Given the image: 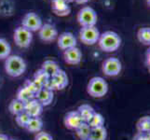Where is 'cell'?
I'll use <instances>...</instances> for the list:
<instances>
[{"label":"cell","instance_id":"1","mask_svg":"<svg viewBox=\"0 0 150 140\" xmlns=\"http://www.w3.org/2000/svg\"><path fill=\"white\" fill-rule=\"evenodd\" d=\"M98 45L103 51L105 53H113L116 51L121 45V38L116 32L113 31H105L100 35Z\"/></svg>","mask_w":150,"mask_h":140},{"label":"cell","instance_id":"2","mask_svg":"<svg viewBox=\"0 0 150 140\" xmlns=\"http://www.w3.org/2000/svg\"><path fill=\"white\" fill-rule=\"evenodd\" d=\"M5 70L10 77H20L26 70V63L19 55H9L5 61Z\"/></svg>","mask_w":150,"mask_h":140},{"label":"cell","instance_id":"3","mask_svg":"<svg viewBox=\"0 0 150 140\" xmlns=\"http://www.w3.org/2000/svg\"><path fill=\"white\" fill-rule=\"evenodd\" d=\"M87 92L94 98L103 97L108 92V84L102 77H93L87 85Z\"/></svg>","mask_w":150,"mask_h":140},{"label":"cell","instance_id":"4","mask_svg":"<svg viewBox=\"0 0 150 140\" xmlns=\"http://www.w3.org/2000/svg\"><path fill=\"white\" fill-rule=\"evenodd\" d=\"M97 19L96 11L91 7L82 8L77 13V22L82 27L95 26Z\"/></svg>","mask_w":150,"mask_h":140},{"label":"cell","instance_id":"5","mask_svg":"<svg viewBox=\"0 0 150 140\" xmlns=\"http://www.w3.org/2000/svg\"><path fill=\"white\" fill-rule=\"evenodd\" d=\"M13 38L16 44L20 48H28L32 43L33 40V34L31 31L27 30L23 26H19L15 29Z\"/></svg>","mask_w":150,"mask_h":140},{"label":"cell","instance_id":"6","mask_svg":"<svg viewBox=\"0 0 150 140\" xmlns=\"http://www.w3.org/2000/svg\"><path fill=\"white\" fill-rule=\"evenodd\" d=\"M68 85V77L66 73L60 69L55 75L50 77V80L44 87L49 90L55 91V90H63Z\"/></svg>","mask_w":150,"mask_h":140},{"label":"cell","instance_id":"7","mask_svg":"<svg viewBox=\"0 0 150 140\" xmlns=\"http://www.w3.org/2000/svg\"><path fill=\"white\" fill-rule=\"evenodd\" d=\"M122 65L121 62L116 57H110L103 61L102 65L103 73L107 77H116L118 76L121 72Z\"/></svg>","mask_w":150,"mask_h":140},{"label":"cell","instance_id":"8","mask_svg":"<svg viewBox=\"0 0 150 140\" xmlns=\"http://www.w3.org/2000/svg\"><path fill=\"white\" fill-rule=\"evenodd\" d=\"M100 32L95 26L82 27L79 31V38L82 43L86 45H93L98 42Z\"/></svg>","mask_w":150,"mask_h":140},{"label":"cell","instance_id":"9","mask_svg":"<svg viewBox=\"0 0 150 140\" xmlns=\"http://www.w3.org/2000/svg\"><path fill=\"white\" fill-rule=\"evenodd\" d=\"M22 26L33 33L35 31H39V29L42 26V21L37 13L28 12L23 18Z\"/></svg>","mask_w":150,"mask_h":140},{"label":"cell","instance_id":"10","mask_svg":"<svg viewBox=\"0 0 150 140\" xmlns=\"http://www.w3.org/2000/svg\"><path fill=\"white\" fill-rule=\"evenodd\" d=\"M39 38L44 42H52L58 38V31L55 28L54 25L50 23L42 24L39 29Z\"/></svg>","mask_w":150,"mask_h":140},{"label":"cell","instance_id":"11","mask_svg":"<svg viewBox=\"0 0 150 140\" xmlns=\"http://www.w3.org/2000/svg\"><path fill=\"white\" fill-rule=\"evenodd\" d=\"M64 122L66 128L70 129V130H76L84 122L80 117L79 113L76 110H73L66 114Z\"/></svg>","mask_w":150,"mask_h":140},{"label":"cell","instance_id":"12","mask_svg":"<svg viewBox=\"0 0 150 140\" xmlns=\"http://www.w3.org/2000/svg\"><path fill=\"white\" fill-rule=\"evenodd\" d=\"M58 47L63 50H68L73 47H76V38L70 32H64L58 37Z\"/></svg>","mask_w":150,"mask_h":140},{"label":"cell","instance_id":"13","mask_svg":"<svg viewBox=\"0 0 150 140\" xmlns=\"http://www.w3.org/2000/svg\"><path fill=\"white\" fill-rule=\"evenodd\" d=\"M64 58L68 65H79L82 59V53L77 47H73L64 50Z\"/></svg>","mask_w":150,"mask_h":140},{"label":"cell","instance_id":"14","mask_svg":"<svg viewBox=\"0 0 150 140\" xmlns=\"http://www.w3.org/2000/svg\"><path fill=\"white\" fill-rule=\"evenodd\" d=\"M43 106L41 104L34 98V99L30 100L29 102L25 103L24 107V111L26 112L31 118L34 117H39L43 112Z\"/></svg>","mask_w":150,"mask_h":140},{"label":"cell","instance_id":"15","mask_svg":"<svg viewBox=\"0 0 150 140\" xmlns=\"http://www.w3.org/2000/svg\"><path fill=\"white\" fill-rule=\"evenodd\" d=\"M51 9L58 16H66L71 11V9L67 5L65 0H52L51 1Z\"/></svg>","mask_w":150,"mask_h":140},{"label":"cell","instance_id":"16","mask_svg":"<svg viewBox=\"0 0 150 140\" xmlns=\"http://www.w3.org/2000/svg\"><path fill=\"white\" fill-rule=\"evenodd\" d=\"M35 98L37 99L43 107L49 106L53 100V91L49 90L47 88L42 87L35 95Z\"/></svg>","mask_w":150,"mask_h":140},{"label":"cell","instance_id":"17","mask_svg":"<svg viewBox=\"0 0 150 140\" xmlns=\"http://www.w3.org/2000/svg\"><path fill=\"white\" fill-rule=\"evenodd\" d=\"M76 111L79 113V115L82 118V120H83L84 122H89L91 120V118L92 117V115L95 113L94 108L91 106L88 105V104H82L81 106L79 107Z\"/></svg>","mask_w":150,"mask_h":140},{"label":"cell","instance_id":"18","mask_svg":"<svg viewBox=\"0 0 150 140\" xmlns=\"http://www.w3.org/2000/svg\"><path fill=\"white\" fill-rule=\"evenodd\" d=\"M42 128H43V121L39 117L31 118L26 127H25V129L31 133H38L42 130Z\"/></svg>","mask_w":150,"mask_h":140},{"label":"cell","instance_id":"19","mask_svg":"<svg viewBox=\"0 0 150 140\" xmlns=\"http://www.w3.org/2000/svg\"><path fill=\"white\" fill-rule=\"evenodd\" d=\"M107 130L105 126L91 128V134L87 140H106Z\"/></svg>","mask_w":150,"mask_h":140},{"label":"cell","instance_id":"20","mask_svg":"<svg viewBox=\"0 0 150 140\" xmlns=\"http://www.w3.org/2000/svg\"><path fill=\"white\" fill-rule=\"evenodd\" d=\"M50 80V76L42 68L38 69L34 75V80L41 87H44L48 83Z\"/></svg>","mask_w":150,"mask_h":140},{"label":"cell","instance_id":"21","mask_svg":"<svg viewBox=\"0 0 150 140\" xmlns=\"http://www.w3.org/2000/svg\"><path fill=\"white\" fill-rule=\"evenodd\" d=\"M137 39L143 45L150 46V27H141L137 31Z\"/></svg>","mask_w":150,"mask_h":140},{"label":"cell","instance_id":"22","mask_svg":"<svg viewBox=\"0 0 150 140\" xmlns=\"http://www.w3.org/2000/svg\"><path fill=\"white\" fill-rule=\"evenodd\" d=\"M41 68L47 72V73L50 77H52L53 75H55L57 72H58L61 69L60 66L58 65V64H57L56 62L52 61V60H46L44 63L42 64Z\"/></svg>","mask_w":150,"mask_h":140},{"label":"cell","instance_id":"23","mask_svg":"<svg viewBox=\"0 0 150 140\" xmlns=\"http://www.w3.org/2000/svg\"><path fill=\"white\" fill-rule=\"evenodd\" d=\"M24 107H25V104L23 102L18 100L17 98H15V99L11 100V102L9 103L8 110L10 113L13 114V115L17 116L18 114L24 111Z\"/></svg>","mask_w":150,"mask_h":140},{"label":"cell","instance_id":"24","mask_svg":"<svg viewBox=\"0 0 150 140\" xmlns=\"http://www.w3.org/2000/svg\"><path fill=\"white\" fill-rule=\"evenodd\" d=\"M136 129L139 133H147L150 130V116H143L136 122Z\"/></svg>","mask_w":150,"mask_h":140},{"label":"cell","instance_id":"25","mask_svg":"<svg viewBox=\"0 0 150 140\" xmlns=\"http://www.w3.org/2000/svg\"><path fill=\"white\" fill-rule=\"evenodd\" d=\"M17 99L23 102L24 104L29 102L30 100H32L35 98V95H33L32 92H29L27 89H25V88L23 86L21 87L20 89L17 91Z\"/></svg>","mask_w":150,"mask_h":140},{"label":"cell","instance_id":"26","mask_svg":"<svg viewBox=\"0 0 150 140\" xmlns=\"http://www.w3.org/2000/svg\"><path fill=\"white\" fill-rule=\"evenodd\" d=\"M90 125L91 128H97V127H102L105 125V118L100 113L95 112L92 117L91 118V120L87 122Z\"/></svg>","mask_w":150,"mask_h":140},{"label":"cell","instance_id":"27","mask_svg":"<svg viewBox=\"0 0 150 140\" xmlns=\"http://www.w3.org/2000/svg\"><path fill=\"white\" fill-rule=\"evenodd\" d=\"M91 128L90 127L89 124H88L87 122H83L76 130V133L77 137H79V139L87 140L90 136V134H91Z\"/></svg>","mask_w":150,"mask_h":140},{"label":"cell","instance_id":"28","mask_svg":"<svg viewBox=\"0 0 150 140\" xmlns=\"http://www.w3.org/2000/svg\"><path fill=\"white\" fill-rule=\"evenodd\" d=\"M11 47L9 43L5 39L0 38V59H7L10 55Z\"/></svg>","mask_w":150,"mask_h":140},{"label":"cell","instance_id":"29","mask_svg":"<svg viewBox=\"0 0 150 140\" xmlns=\"http://www.w3.org/2000/svg\"><path fill=\"white\" fill-rule=\"evenodd\" d=\"M23 87L25 88V89H27L29 92H32L33 95H35V96L38 93V92L41 89V88H42L40 85H38L34 80H26L24 82V84H23Z\"/></svg>","mask_w":150,"mask_h":140},{"label":"cell","instance_id":"30","mask_svg":"<svg viewBox=\"0 0 150 140\" xmlns=\"http://www.w3.org/2000/svg\"><path fill=\"white\" fill-rule=\"evenodd\" d=\"M31 119V117L28 115V114L23 111L22 113L18 114V115L16 116V118H15V121H16L17 124L20 126V127H23V128H25L27 125V123L29 122V120Z\"/></svg>","mask_w":150,"mask_h":140},{"label":"cell","instance_id":"31","mask_svg":"<svg viewBox=\"0 0 150 140\" xmlns=\"http://www.w3.org/2000/svg\"><path fill=\"white\" fill-rule=\"evenodd\" d=\"M35 140H53V137H52L51 134H50L47 132L40 131V132L37 133V134H35Z\"/></svg>","mask_w":150,"mask_h":140},{"label":"cell","instance_id":"32","mask_svg":"<svg viewBox=\"0 0 150 140\" xmlns=\"http://www.w3.org/2000/svg\"><path fill=\"white\" fill-rule=\"evenodd\" d=\"M132 140H149L148 136H146V133H136L134 134Z\"/></svg>","mask_w":150,"mask_h":140},{"label":"cell","instance_id":"33","mask_svg":"<svg viewBox=\"0 0 150 140\" xmlns=\"http://www.w3.org/2000/svg\"><path fill=\"white\" fill-rule=\"evenodd\" d=\"M146 66L150 73V46L146 53Z\"/></svg>","mask_w":150,"mask_h":140},{"label":"cell","instance_id":"34","mask_svg":"<svg viewBox=\"0 0 150 140\" xmlns=\"http://www.w3.org/2000/svg\"><path fill=\"white\" fill-rule=\"evenodd\" d=\"M8 136L5 134H0V140H8Z\"/></svg>","mask_w":150,"mask_h":140},{"label":"cell","instance_id":"35","mask_svg":"<svg viewBox=\"0 0 150 140\" xmlns=\"http://www.w3.org/2000/svg\"><path fill=\"white\" fill-rule=\"evenodd\" d=\"M75 1L76 3H79V4H85L87 3L88 1H90V0H75Z\"/></svg>","mask_w":150,"mask_h":140},{"label":"cell","instance_id":"36","mask_svg":"<svg viewBox=\"0 0 150 140\" xmlns=\"http://www.w3.org/2000/svg\"><path fill=\"white\" fill-rule=\"evenodd\" d=\"M146 136H148V138H149V140H150V130H149L147 133H146Z\"/></svg>","mask_w":150,"mask_h":140},{"label":"cell","instance_id":"37","mask_svg":"<svg viewBox=\"0 0 150 140\" xmlns=\"http://www.w3.org/2000/svg\"><path fill=\"white\" fill-rule=\"evenodd\" d=\"M65 1H66L67 3H69V2H73V1H75V0H65Z\"/></svg>","mask_w":150,"mask_h":140},{"label":"cell","instance_id":"38","mask_svg":"<svg viewBox=\"0 0 150 140\" xmlns=\"http://www.w3.org/2000/svg\"><path fill=\"white\" fill-rule=\"evenodd\" d=\"M146 3H147V5L150 7V0H146Z\"/></svg>","mask_w":150,"mask_h":140},{"label":"cell","instance_id":"39","mask_svg":"<svg viewBox=\"0 0 150 140\" xmlns=\"http://www.w3.org/2000/svg\"><path fill=\"white\" fill-rule=\"evenodd\" d=\"M8 140H16V139H13V138H9Z\"/></svg>","mask_w":150,"mask_h":140}]
</instances>
